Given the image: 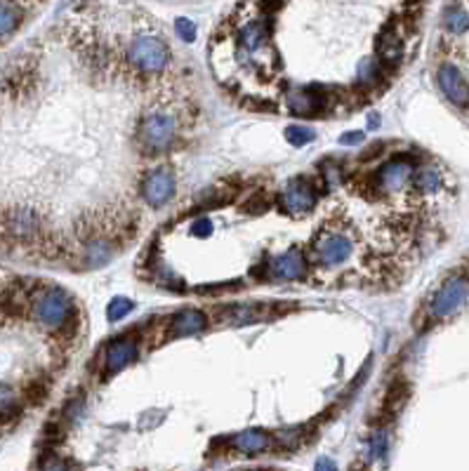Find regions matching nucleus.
Wrapping results in <instances>:
<instances>
[{"label": "nucleus", "instance_id": "16", "mask_svg": "<svg viewBox=\"0 0 469 471\" xmlns=\"http://www.w3.org/2000/svg\"><path fill=\"white\" fill-rule=\"evenodd\" d=\"M413 186H415L417 193L431 195V193H436L439 188H441V175H439L436 168L427 165V168H420L413 175Z\"/></svg>", "mask_w": 469, "mask_h": 471}, {"label": "nucleus", "instance_id": "8", "mask_svg": "<svg viewBox=\"0 0 469 471\" xmlns=\"http://www.w3.org/2000/svg\"><path fill=\"white\" fill-rule=\"evenodd\" d=\"M135 356H137L135 339H128V337L111 339V342L106 344L104 351H102V375H104V377L116 375V373L123 370V368H125Z\"/></svg>", "mask_w": 469, "mask_h": 471}, {"label": "nucleus", "instance_id": "1", "mask_svg": "<svg viewBox=\"0 0 469 471\" xmlns=\"http://www.w3.org/2000/svg\"><path fill=\"white\" fill-rule=\"evenodd\" d=\"M31 316L43 328L57 332V335H69L76 328V304L69 293H64L57 285H40L31 295Z\"/></svg>", "mask_w": 469, "mask_h": 471}, {"label": "nucleus", "instance_id": "11", "mask_svg": "<svg viewBox=\"0 0 469 471\" xmlns=\"http://www.w3.org/2000/svg\"><path fill=\"white\" fill-rule=\"evenodd\" d=\"M307 273L305 255L300 250H288L269 262V276L276 280H300Z\"/></svg>", "mask_w": 469, "mask_h": 471}, {"label": "nucleus", "instance_id": "17", "mask_svg": "<svg viewBox=\"0 0 469 471\" xmlns=\"http://www.w3.org/2000/svg\"><path fill=\"white\" fill-rule=\"evenodd\" d=\"M19 398L17 394L7 387V384H0V424L12 422L14 417H19Z\"/></svg>", "mask_w": 469, "mask_h": 471}, {"label": "nucleus", "instance_id": "24", "mask_svg": "<svg viewBox=\"0 0 469 471\" xmlns=\"http://www.w3.org/2000/svg\"><path fill=\"white\" fill-rule=\"evenodd\" d=\"M316 471H337V467H335V462H333V460L323 458V460L316 462Z\"/></svg>", "mask_w": 469, "mask_h": 471}, {"label": "nucleus", "instance_id": "20", "mask_svg": "<svg viewBox=\"0 0 469 471\" xmlns=\"http://www.w3.org/2000/svg\"><path fill=\"white\" fill-rule=\"evenodd\" d=\"M286 140L293 144V147H302V144H309L314 140V132L307 127H300V125H293L286 130Z\"/></svg>", "mask_w": 469, "mask_h": 471}, {"label": "nucleus", "instance_id": "21", "mask_svg": "<svg viewBox=\"0 0 469 471\" xmlns=\"http://www.w3.org/2000/svg\"><path fill=\"white\" fill-rule=\"evenodd\" d=\"M132 311V302L125 300V297H118V300H113L109 304V309H106V314H109L111 321H120L123 316L130 314Z\"/></svg>", "mask_w": 469, "mask_h": 471}, {"label": "nucleus", "instance_id": "10", "mask_svg": "<svg viewBox=\"0 0 469 471\" xmlns=\"http://www.w3.org/2000/svg\"><path fill=\"white\" fill-rule=\"evenodd\" d=\"M439 88L446 94V99L458 108H465L469 104V85L453 64H443L439 69Z\"/></svg>", "mask_w": 469, "mask_h": 471}, {"label": "nucleus", "instance_id": "4", "mask_svg": "<svg viewBox=\"0 0 469 471\" xmlns=\"http://www.w3.org/2000/svg\"><path fill=\"white\" fill-rule=\"evenodd\" d=\"M316 264L321 269H337L344 262H349L354 255V238L347 234V229H340L335 224H326L314 241Z\"/></svg>", "mask_w": 469, "mask_h": 471}, {"label": "nucleus", "instance_id": "22", "mask_svg": "<svg viewBox=\"0 0 469 471\" xmlns=\"http://www.w3.org/2000/svg\"><path fill=\"white\" fill-rule=\"evenodd\" d=\"M40 471H71V467L67 460L57 458V455H47V458L40 462Z\"/></svg>", "mask_w": 469, "mask_h": 471}, {"label": "nucleus", "instance_id": "23", "mask_svg": "<svg viewBox=\"0 0 469 471\" xmlns=\"http://www.w3.org/2000/svg\"><path fill=\"white\" fill-rule=\"evenodd\" d=\"M175 28H177V35H182L184 40H191V38H193V31H196L189 19H177Z\"/></svg>", "mask_w": 469, "mask_h": 471}, {"label": "nucleus", "instance_id": "2", "mask_svg": "<svg viewBox=\"0 0 469 471\" xmlns=\"http://www.w3.org/2000/svg\"><path fill=\"white\" fill-rule=\"evenodd\" d=\"M128 64L130 71L142 78L161 76L170 64V47L161 35L142 31L137 33L128 47Z\"/></svg>", "mask_w": 469, "mask_h": 471}, {"label": "nucleus", "instance_id": "9", "mask_svg": "<svg viewBox=\"0 0 469 471\" xmlns=\"http://www.w3.org/2000/svg\"><path fill=\"white\" fill-rule=\"evenodd\" d=\"M314 203H316V188L309 182H305V179H295V182L288 184L283 198H281V205L293 217L309 212L314 208Z\"/></svg>", "mask_w": 469, "mask_h": 471}, {"label": "nucleus", "instance_id": "19", "mask_svg": "<svg viewBox=\"0 0 469 471\" xmlns=\"http://www.w3.org/2000/svg\"><path fill=\"white\" fill-rule=\"evenodd\" d=\"M443 21H446V28H448L451 33H465L469 28V14L463 10V7H448Z\"/></svg>", "mask_w": 469, "mask_h": 471}, {"label": "nucleus", "instance_id": "15", "mask_svg": "<svg viewBox=\"0 0 469 471\" xmlns=\"http://www.w3.org/2000/svg\"><path fill=\"white\" fill-rule=\"evenodd\" d=\"M24 21V12L19 5L14 3H0V42L12 38V33L17 31Z\"/></svg>", "mask_w": 469, "mask_h": 471}, {"label": "nucleus", "instance_id": "14", "mask_svg": "<svg viewBox=\"0 0 469 471\" xmlns=\"http://www.w3.org/2000/svg\"><path fill=\"white\" fill-rule=\"evenodd\" d=\"M323 106H326V99H323L321 92L295 90L288 97V108L298 115H314L316 111H323Z\"/></svg>", "mask_w": 469, "mask_h": 471}, {"label": "nucleus", "instance_id": "3", "mask_svg": "<svg viewBox=\"0 0 469 471\" xmlns=\"http://www.w3.org/2000/svg\"><path fill=\"white\" fill-rule=\"evenodd\" d=\"M179 123L175 113H168V108H154L142 115L137 127V144L147 154H161L168 151L177 140Z\"/></svg>", "mask_w": 469, "mask_h": 471}, {"label": "nucleus", "instance_id": "18", "mask_svg": "<svg viewBox=\"0 0 469 471\" xmlns=\"http://www.w3.org/2000/svg\"><path fill=\"white\" fill-rule=\"evenodd\" d=\"M47 391H50V382L45 380V377H40V375H35V377H31V380L26 382V387H24V398L28 403H33V405H38V403H43L47 398Z\"/></svg>", "mask_w": 469, "mask_h": 471}, {"label": "nucleus", "instance_id": "5", "mask_svg": "<svg viewBox=\"0 0 469 471\" xmlns=\"http://www.w3.org/2000/svg\"><path fill=\"white\" fill-rule=\"evenodd\" d=\"M3 229L12 241L33 245V248H38V243L45 238L40 227V215L33 208H10L3 217Z\"/></svg>", "mask_w": 469, "mask_h": 471}, {"label": "nucleus", "instance_id": "13", "mask_svg": "<svg viewBox=\"0 0 469 471\" xmlns=\"http://www.w3.org/2000/svg\"><path fill=\"white\" fill-rule=\"evenodd\" d=\"M229 446L243 455H259L271 448V438H269V433H264L259 429H250V431L236 433V436L229 441Z\"/></svg>", "mask_w": 469, "mask_h": 471}, {"label": "nucleus", "instance_id": "12", "mask_svg": "<svg viewBox=\"0 0 469 471\" xmlns=\"http://www.w3.org/2000/svg\"><path fill=\"white\" fill-rule=\"evenodd\" d=\"M205 316L200 314V311H193V309H184L179 311L170 318V325H168V332H165V337L168 339H177V337H191V335H198V332L205 330Z\"/></svg>", "mask_w": 469, "mask_h": 471}, {"label": "nucleus", "instance_id": "6", "mask_svg": "<svg viewBox=\"0 0 469 471\" xmlns=\"http://www.w3.org/2000/svg\"><path fill=\"white\" fill-rule=\"evenodd\" d=\"M469 300V283L465 278H448L429 302V316L441 321L458 314Z\"/></svg>", "mask_w": 469, "mask_h": 471}, {"label": "nucleus", "instance_id": "7", "mask_svg": "<svg viewBox=\"0 0 469 471\" xmlns=\"http://www.w3.org/2000/svg\"><path fill=\"white\" fill-rule=\"evenodd\" d=\"M175 193V175L168 165H161V168L151 170L147 179L142 182V195L149 205L154 208H163L165 203L172 198Z\"/></svg>", "mask_w": 469, "mask_h": 471}]
</instances>
